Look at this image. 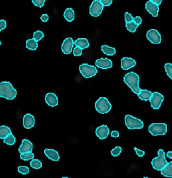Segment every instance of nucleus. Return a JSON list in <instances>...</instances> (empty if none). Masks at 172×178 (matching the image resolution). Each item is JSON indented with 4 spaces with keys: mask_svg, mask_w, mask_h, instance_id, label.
I'll return each mask as SVG.
<instances>
[{
    "mask_svg": "<svg viewBox=\"0 0 172 178\" xmlns=\"http://www.w3.org/2000/svg\"><path fill=\"white\" fill-rule=\"evenodd\" d=\"M139 76L134 72H130L127 74L124 77V82L130 87L132 91L138 95L141 91L139 88Z\"/></svg>",
    "mask_w": 172,
    "mask_h": 178,
    "instance_id": "1",
    "label": "nucleus"
},
{
    "mask_svg": "<svg viewBox=\"0 0 172 178\" xmlns=\"http://www.w3.org/2000/svg\"><path fill=\"white\" fill-rule=\"evenodd\" d=\"M17 95V91L9 82H0V96L7 100H13Z\"/></svg>",
    "mask_w": 172,
    "mask_h": 178,
    "instance_id": "2",
    "label": "nucleus"
},
{
    "mask_svg": "<svg viewBox=\"0 0 172 178\" xmlns=\"http://www.w3.org/2000/svg\"><path fill=\"white\" fill-rule=\"evenodd\" d=\"M159 156L155 157L151 161V165L154 169L157 171H161L167 164L168 162L165 158V154L164 150L160 149L158 152Z\"/></svg>",
    "mask_w": 172,
    "mask_h": 178,
    "instance_id": "3",
    "label": "nucleus"
},
{
    "mask_svg": "<svg viewBox=\"0 0 172 178\" xmlns=\"http://www.w3.org/2000/svg\"><path fill=\"white\" fill-rule=\"evenodd\" d=\"M112 108V105L106 97H100L95 102L96 110L101 113L105 114L108 113Z\"/></svg>",
    "mask_w": 172,
    "mask_h": 178,
    "instance_id": "4",
    "label": "nucleus"
},
{
    "mask_svg": "<svg viewBox=\"0 0 172 178\" xmlns=\"http://www.w3.org/2000/svg\"><path fill=\"white\" fill-rule=\"evenodd\" d=\"M148 130L153 136H164L167 132V125L165 123H153L150 125Z\"/></svg>",
    "mask_w": 172,
    "mask_h": 178,
    "instance_id": "5",
    "label": "nucleus"
},
{
    "mask_svg": "<svg viewBox=\"0 0 172 178\" xmlns=\"http://www.w3.org/2000/svg\"><path fill=\"white\" fill-rule=\"evenodd\" d=\"M125 124L127 128L130 130L141 129L144 127V122L132 115H127L125 117Z\"/></svg>",
    "mask_w": 172,
    "mask_h": 178,
    "instance_id": "6",
    "label": "nucleus"
},
{
    "mask_svg": "<svg viewBox=\"0 0 172 178\" xmlns=\"http://www.w3.org/2000/svg\"><path fill=\"white\" fill-rule=\"evenodd\" d=\"M80 73L85 78H89L95 76L98 72L97 68L88 64H82L79 66Z\"/></svg>",
    "mask_w": 172,
    "mask_h": 178,
    "instance_id": "7",
    "label": "nucleus"
},
{
    "mask_svg": "<svg viewBox=\"0 0 172 178\" xmlns=\"http://www.w3.org/2000/svg\"><path fill=\"white\" fill-rule=\"evenodd\" d=\"M104 9V6L102 5L100 1L94 0L89 7V13L93 17L99 16Z\"/></svg>",
    "mask_w": 172,
    "mask_h": 178,
    "instance_id": "8",
    "label": "nucleus"
},
{
    "mask_svg": "<svg viewBox=\"0 0 172 178\" xmlns=\"http://www.w3.org/2000/svg\"><path fill=\"white\" fill-rule=\"evenodd\" d=\"M164 101V96L158 92H154L150 100L151 106L154 110H158L162 104V102Z\"/></svg>",
    "mask_w": 172,
    "mask_h": 178,
    "instance_id": "9",
    "label": "nucleus"
},
{
    "mask_svg": "<svg viewBox=\"0 0 172 178\" xmlns=\"http://www.w3.org/2000/svg\"><path fill=\"white\" fill-rule=\"evenodd\" d=\"M146 38L153 44H159L161 43V35L156 29H150L146 33Z\"/></svg>",
    "mask_w": 172,
    "mask_h": 178,
    "instance_id": "10",
    "label": "nucleus"
},
{
    "mask_svg": "<svg viewBox=\"0 0 172 178\" xmlns=\"http://www.w3.org/2000/svg\"><path fill=\"white\" fill-rule=\"evenodd\" d=\"M74 46V41L72 38H67L64 40L62 45V51L65 55L70 54Z\"/></svg>",
    "mask_w": 172,
    "mask_h": 178,
    "instance_id": "11",
    "label": "nucleus"
},
{
    "mask_svg": "<svg viewBox=\"0 0 172 178\" xmlns=\"http://www.w3.org/2000/svg\"><path fill=\"white\" fill-rule=\"evenodd\" d=\"M95 64L97 67L102 69H107L113 67L112 61L107 58L97 60L95 62Z\"/></svg>",
    "mask_w": 172,
    "mask_h": 178,
    "instance_id": "12",
    "label": "nucleus"
},
{
    "mask_svg": "<svg viewBox=\"0 0 172 178\" xmlns=\"http://www.w3.org/2000/svg\"><path fill=\"white\" fill-rule=\"evenodd\" d=\"M146 9L150 14H151L153 17H157L158 16L159 8V6L153 3L151 0L146 2Z\"/></svg>",
    "mask_w": 172,
    "mask_h": 178,
    "instance_id": "13",
    "label": "nucleus"
},
{
    "mask_svg": "<svg viewBox=\"0 0 172 178\" xmlns=\"http://www.w3.org/2000/svg\"><path fill=\"white\" fill-rule=\"evenodd\" d=\"M95 133L100 139H106L109 134V130L106 125H102L96 129Z\"/></svg>",
    "mask_w": 172,
    "mask_h": 178,
    "instance_id": "14",
    "label": "nucleus"
},
{
    "mask_svg": "<svg viewBox=\"0 0 172 178\" xmlns=\"http://www.w3.org/2000/svg\"><path fill=\"white\" fill-rule=\"evenodd\" d=\"M136 61L128 57H124L121 60V67L123 70H128L136 66Z\"/></svg>",
    "mask_w": 172,
    "mask_h": 178,
    "instance_id": "15",
    "label": "nucleus"
},
{
    "mask_svg": "<svg viewBox=\"0 0 172 178\" xmlns=\"http://www.w3.org/2000/svg\"><path fill=\"white\" fill-rule=\"evenodd\" d=\"M32 150V142L27 140V139H23L22 142V145L19 148V152L20 154H24L27 152H31Z\"/></svg>",
    "mask_w": 172,
    "mask_h": 178,
    "instance_id": "16",
    "label": "nucleus"
},
{
    "mask_svg": "<svg viewBox=\"0 0 172 178\" xmlns=\"http://www.w3.org/2000/svg\"><path fill=\"white\" fill-rule=\"evenodd\" d=\"M35 124V119L33 115L30 113H27L23 117V126L27 128L30 129L34 126Z\"/></svg>",
    "mask_w": 172,
    "mask_h": 178,
    "instance_id": "17",
    "label": "nucleus"
},
{
    "mask_svg": "<svg viewBox=\"0 0 172 178\" xmlns=\"http://www.w3.org/2000/svg\"><path fill=\"white\" fill-rule=\"evenodd\" d=\"M45 102L51 107L56 106L58 104V99L57 96L53 93H49L45 97Z\"/></svg>",
    "mask_w": 172,
    "mask_h": 178,
    "instance_id": "18",
    "label": "nucleus"
},
{
    "mask_svg": "<svg viewBox=\"0 0 172 178\" xmlns=\"http://www.w3.org/2000/svg\"><path fill=\"white\" fill-rule=\"evenodd\" d=\"M44 154L45 156L49 159H51L53 161H58L60 159L59 154L56 150L53 149H45L44 150Z\"/></svg>",
    "mask_w": 172,
    "mask_h": 178,
    "instance_id": "19",
    "label": "nucleus"
},
{
    "mask_svg": "<svg viewBox=\"0 0 172 178\" xmlns=\"http://www.w3.org/2000/svg\"><path fill=\"white\" fill-rule=\"evenodd\" d=\"M74 44L76 47H79L82 49H87L89 47V41L86 38H79L74 41Z\"/></svg>",
    "mask_w": 172,
    "mask_h": 178,
    "instance_id": "20",
    "label": "nucleus"
},
{
    "mask_svg": "<svg viewBox=\"0 0 172 178\" xmlns=\"http://www.w3.org/2000/svg\"><path fill=\"white\" fill-rule=\"evenodd\" d=\"M153 93H151L150 91L149 90H141L139 93L137 95L139 96V99L142 101H150L151 97L152 96Z\"/></svg>",
    "mask_w": 172,
    "mask_h": 178,
    "instance_id": "21",
    "label": "nucleus"
},
{
    "mask_svg": "<svg viewBox=\"0 0 172 178\" xmlns=\"http://www.w3.org/2000/svg\"><path fill=\"white\" fill-rule=\"evenodd\" d=\"M161 174L167 177H172V162L168 164L160 171Z\"/></svg>",
    "mask_w": 172,
    "mask_h": 178,
    "instance_id": "22",
    "label": "nucleus"
},
{
    "mask_svg": "<svg viewBox=\"0 0 172 178\" xmlns=\"http://www.w3.org/2000/svg\"><path fill=\"white\" fill-rule=\"evenodd\" d=\"M64 16L67 22H73L74 19V12L73 8H67L64 12Z\"/></svg>",
    "mask_w": 172,
    "mask_h": 178,
    "instance_id": "23",
    "label": "nucleus"
},
{
    "mask_svg": "<svg viewBox=\"0 0 172 178\" xmlns=\"http://www.w3.org/2000/svg\"><path fill=\"white\" fill-rule=\"evenodd\" d=\"M101 49L105 55H108V56H113L115 55V53H116L115 48L109 47L108 46H106V45L102 46L101 47Z\"/></svg>",
    "mask_w": 172,
    "mask_h": 178,
    "instance_id": "24",
    "label": "nucleus"
},
{
    "mask_svg": "<svg viewBox=\"0 0 172 178\" xmlns=\"http://www.w3.org/2000/svg\"><path fill=\"white\" fill-rule=\"evenodd\" d=\"M10 133H11V130L8 126L4 125L0 126V139H4Z\"/></svg>",
    "mask_w": 172,
    "mask_h": 178,
    "instance_id": "25",
    "label": "nucleus"
},
{
    "mask_svg": "<svg viewBox=\"0 0 172 178\" xmlns=\"http://www.w3.org/2000/svg\"><path fill=\"white\" fill-rule=\"evenodd\" d=\"M38 47V42L32 39H29L26 42V47L30 50H36Z\"/></svg>",
    "mask_w": 172,
    "mask_h": 178,
    "instance_id": "26",
    "label": "nucleus"
},
{
    "mask_svg": "<svg viewBox=\"0 0 172 178\" xmlns=\"http://www.w3.org/2000/svg\"><path fill=\"white\" fill-rule=\"evenodd\" d=\"M3 142L4 143L8 145H13L15 144L16 142V138L15 137L12 135V133H10L8 134L4 139H3Z\"/></svg>",
    "mask_w": 172,
    "mask_h": 178,
    "instance_id": "27",
    "label": "nucleus"
},
{
    "mask_svg": "<svg viewBox=\"0 0 172 178\" xmlns=\"http://www.w3.org/2000/svg\"><path fill=\"white\" fill-rule=\"evenodd\" d=\"M30 165L34 169H40L42 166V163L38 159H32V161L30 163Z\"/></svg>",
    "mask_w": 172,
    "mask_h": 178,
    "instance_id": "28",
    "label": "nucleus"
},
{
    "mask_svg": "<svg viewBox=\"0 0 172 178\" xmlns=\"http://www.w3.org/2000/svg\"><path fill=\"white\" fill-rule=\"evenodd\" d=\"M126 26L127 29L131 32H135L136 31V29L138 28V25H136L133 22L126 23Z\"/></svg>",
    "mask_w": 172,
    "mask_h": 178,
    "instance_id": "29",
    "label": "nucleus"
},
{
    "mask_svg": "<svg viewBox=\"0 0 172 178\" xmlns=\"http://www.w3.org/2000/svg\"><path fill=\"white\" fill-rule=\"evenodd\" d=\"M34 155L32 152H27L20 154V159L23 161H29L31 159H34Z\"/></svg>",
    "mask_w": 172,
    "mask_h": 178,
    "instance_id": "30",
    "label": "nucleus"
},
{
    "mask_svg": "<svg viewBox=\"0 0 172 178\" xmlns=\"http://www.w3.org/2000/svg\"><path fill=\"white\" fill-rule=\"evenodd\" d=\"M44 37V34L41 31H37L36 32H34L33 34V39L36 41L37 42L40 40H41Z\"/></svg>",
    "mask_w": 172,
    "mask_h": 178,
    "instance_id": "31",
    "label": "nucleus"
},
{
    "mask_svg": "<svg viewBox=\"0 0 172 178\" xmlns=\"http://www.w3.org/2000/svg\"><path fill=\"white\" fill-rule=\"evenodd\" d=\"M165 69L167 75L172 80V64L170 63H166L165 65Z\"/></svg>",
    "mask_w": 172,
    "mask_h": 178,
    "instance_id": "32",
    "label": "nucleus"
},
{
    "mask_svg": "<svg viewBox=\"0 0 172 178\" xmlns=\"http://www.w3.org/2000/svg\"><path fill=\"white\" fill-rule=\"evenodd\" d=\"M121 152H122V148H121V147H120V146H117L111 151V155L114 157L118 156Z\"/></svg>",
    "mask_w": 172,
    "mask_h": 178,
    "instance_id": "33",
    "label": "nucleus"
},
{
    "mask_svg": "<svg viewBox=\"0 0 172 178\" xmlns=\"http://www.w3.org/2000/svg\"><path fill=\"white\" fill-rule=\"evenodd\" d=\"M18 171L22 174H27L29 173V168L27 166H21L18 168Z\"/></svg>",
    "mask_w": 172,
    "mask_h": 178,
    "instance_id": "34",
    "label": "nucleus"
},
{
    "mask_svg": "<svg viewBox=\"0 0 172 178\" xmlns=\"http://www.w3.org/2000/svg\"><path fill=\"white\" fill-rule=\"evenodd\" d=\"M32 3L34 5H36L38 7H44V3L45 2V0H32Z\"/></svg>",
    "mask_w": 172,
    "mask_h": 178,
    "instance_id": "35",
    "label": "nucleus"
},
{
    "mask_svg": "<svg viewBox=\"0 0 172 178\" xmlns=\"http://www.w3.org/2000/svg\"><path fill=\"white\" fill-rule=\"evenodd\" d=\"M124 17H125V21L126 23L132 22L133 21L134 17L132 16L131 14H130L129 12H126Z\"/></svg>",
    "mask_w": 172,
    "mask_h": 178,
    "instance_id": "36",
    "label": "nucleus"
},
{
    "mask_svg": "<svg viewBox=\"0 0 172 178\" xmlns=\"http://www.w3.org/2000/svg\"><path fill=\"white\" fill-rule=\"evenodd\" d=\"M73 55L75 57H79V56H81L82 55V49L76 47L74 50H73Z\"/></svg>",
    "mask_w": 172,
    "mask_h": 178,
    "instance_id": "37",
    "label": "nucleus"
},
{
    "mask_svg": "<svg viewBox=\"0 0 172 178\" xmlns=\"http://www.w3.org/2000/svg\"><path fill=\"white\" fill-rule=\"evenodd\" d=\"M134 150L135 151V152H136V154H137V156H138L140 157H142V156H144V154H145V152H144V151L141 150H139V149H138V148H136V147L134 148Z\"/></svg>",
    "mask_w": 172,
    "mask_h": 178,
    "instance_id": "38",
    "label": "nucleus"
},
{
    "mask_svg": "<svg viewBox=\"0 0 172 178\" xmlns=\"http://www.w3.org/2000/svg\"><path fill=\"white\" fill-rule=\"evenodd\" d=\"M100 2L103 6H109L112 4V0H100Z\"/></svg>",
    "mask_w": 172,
    "mask_h": 178,
    "instance_id": "39",
    "label": "nucleus"
},
{
    "mask_svg": "<svg viewBox=\"0 0 172 178\" xmlns=\"http://www.w3.org/2000/svg\"><path fill=\"white\" fill-rule=\"evenodd\" d=\"M133 22L136 25H137L139 26L140 24H141V23H142V18H141V17L140 16H136V17H134Z\"/></svg>",
    "mask_w": 172,
    "mask_h": 178,
    "instance_id": "40",
    "label": "nucleus"
},
{
    "mask_svg": "<svg viewBox=\"0 0 172 178\" xmlns=\"http://www.w3.org/2000/svg\"><path fill=\"white\" fill-rule=\"evenodd\" d=\"M6 26H7V23L5 20H0V32H1L2 30L5 29L6 28Z\"/></svg>",
    "mask_w": 172,
    "mask_h": 178,
    "instance_id": "41",
    "label": "nucleus"
},
{
    "mask_svg": "<svg viewBox=\"0 0 172 178\" xmlns=\"http://www.w3.org/2000/svg\"><path fill=\"white\" fill-rule=\"evenodd\" d=\"M40 19L43 22H47L49 20V16L46 14H42L41 17H40Z\"/></svg>",
    "mask_w": 172,
    "mask_h": 178,
    "instance_id": "42",
    "label": "nucleus"
},
{
    "mask_svg": "<svg viewBox=\"0 0 172 178\" xmlns=\"http://www.w3.org/2000/svg\"><path fill=\"white\" fill-rule=\"evenodd\" d=\"M111 136L112 137H119V133L117 131H113L111 133Z\"/></svg>",
    "mask_w": 172,
    "mask_h": 178,
    "instance_id": "43",
    "label": "nucleus"
},
{
    "mask_svg": "<svg viewBox=\"0 0 172 178\" xmlns=\"http://www.w3.org/2000/svg\"><path fill=\"white\" fill-rule=\"evenodd\" d=\"M152 2L155 4H156L157 5L159 6V5H160V3H162V0H152Z\"/></svg>",
    "mask_w": 172,
    "mask_h": 178,
    "instance_id": "44",
    "label": "nucleus"
},
{
    "mask_svg": "<svg viewBox=\"0 0 172 178\" xmlns=\"http://www.w3.org/2000/svg\"><path fill=\"white\" fill-rule=\"evenodd\" d=\"M167 157H169L170 159H172V152H171V151H170V152H168L167 153Z\"/></svg>",
    "mask_w": 172,
    "mask_h": 178,
    "instance_id": "45",
    "label": "nucleus"
},
{
    "mask_svg": "<svg viewBox=\"0 0 172 178\" xmlns=\"http://www.w3.org/2000/svg\"><path fill=\"white\" fill-rule=\"evenodd\" d=\"M1 44H2V42H1V41H0V46H1Z\"/></svg>",
    "mask_w": 172,
    "mask_h": 178,
    "instance_id": "46",
    "label": "nucleus"
},
{
    "mask_svg": "<svg viewBox=\"0 0 172 178\" xmlns=\"http://www.w3.org/2000/svg\"><path fill=\"white\" fill-rule=\"evenodd\" d=\"M62 178H68V177H62Z\"/></svg>",
    "mask_w": 172,
    "mask_h": 178,
    "instance_id": "47",
    "label": "nucleus"
},
{
    "mask_svg": "<svg viewBox=\"0 0 172 178\" xmlns=\"http://www.w3.org/2000/svg\"><path fill=\"white\" fill-rule=\"evenodd\" d=\"M144 178H148V177H144Z\"/></svg>",
    "mask_w": 172,
    "mask_h": 178,
    "instance_id": "48",
    "label": "nucleus"
}]
</instances>
